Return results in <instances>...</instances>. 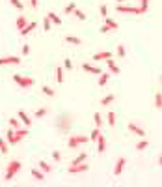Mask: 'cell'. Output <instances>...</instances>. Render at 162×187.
Returning <instances> with one entry per match:
<instances>
[{"mask_svg":"<svg viewBox=\"0 0 162 187\" xmlns=\"http://www.w3.org/2000/svg\"><path fill=\"white\" fill-rule=\"evenodd\" d=\"M63 67H65V69H73V62H71V60H65V62H63Z\"/></svg>","mask_w":162,"mask_h":187,"instance_id":"45","label":"cell"},{"mask_svg":"<svg viewBox=\"0 0 162 187\" xmlns=\"http://www.w3.org/2000/svg\"><path fill=\"white\" fill-rule=\"evenodd\" d=\"M108 32H110V28H108L106 24H103V26H101V34H108Z\"/></svg>","mask_w":162,"mask_h":187,"instance_id":"46","label":"cell"},{"mask_svg":"<svg viewBox=\"0 0 162 187\" xmlns=\"http://www.w3.org/2000/svg\"><path fill=\"white\" fill-rule=\"evenodd\" d=\"M30 52V47L28 45H22V54H28Z\"/></svg>","mask_w":162,"mask_h":187,"instance_id":"47","label":"cell"},{"mask_svg":"<svg viewBox=\"0 0 162 187\" xmlns=\"http://www.w3.org/2000/svg\"><path fill=\"white\" fill-rule=\"evenodd\" d=\"M138 7H140V11H142V15H144V13H147V9H149V0H142Z\"/></svg>","mask_w":162,"mask_h":187,"instance_id":"31","label":"cell"},{"mask_svg":"<svg viewBox=\"0 0 162 187\" xmlns=\"http://www.w3.org/2000/svg\"><path fill=\"white\" fill-rule=\"evenodd\" d=\"M9 150H7V142H6V139H0V154H7Z\"/></svg>","mask_w":162,"mask_h":187,"instance_id":"37","label":"cell"},{"mask_svg":"<svg viewBox=\"0 0 162 187\" xmlns=\"http://www.w3.org/2000/svg\"><path fill=\"white\" fill-rule=\"evenodd\" d=\"M118 11H119V13H131V15H142L140 7H134V6H123V4L118 6Z\"/></svg>","mask_w":162,"mask_h":187,"instance_id":"5","label":"cell"},{"mask_svg":"<svg viewBox=\"0 0 162 187\" xmlns=\"http://www.w3.org/2000/svg\"><path fill=\"white\" fill-rule=\"evenodd\" d=\"M147 146H149V142H147V140H144V139H142V140H140V142H138V144H136V150H138V152H142V150H146V148H147Z\"/></svg>","mask_w":162,"mask_h":187,"instance_id":"36","label":"cell"},{"mask_svg":"<svg viewBox=\"0 0 162 187\" xmlns=\"http://www.w3.org/2000/svg\"><path fill=\"white\" fill-rule=\"evenodd\" d=\"M21 58L19 56H2L0 58V66H19Z\"/></svg>","mask_w":162,"mask_h":187,"instance_id":"7","label":"cell"},{"mask_svg":"<svg viewBox=\"0 0 162 187\" xmlns=\"http://www.w3.org/2000/svg\"><path fill=\"white\" fill-rule=\"evenodd\" d=\"M30 6H32V7H34V9H35V7H37V6H39V2H37V0H30Z\"/></svg>","mask_w":162,"mask_h":187,"instance_id":"48","label":"cell"},{"mask_svg":"<svg viewBox=\"0 0 162 187\" xmlns=\"http://www.w3.org/2000/svg\"><path fill=\"white\" fill-rule=\"evenodd\" d=\"M15 24H17V28H19V32H21V30L28 24V19H26L24 15H19V17H17V21H15Z\"/></svg>","mask_w":162,"mask_h":187,"instance_id":"14","label":"cell"},{"mask_svg":"<svg viewBox=\"0 0 162 187\" xmlns=\"http://www.w3.org/2000/svg\"><path fill=\"white\" fill-rule=\"evenodd\" d=\"M43 30H45V32H49V30H50V21H49V17H47V15H45V19H43Z\"/></svg>","mask_w":162,"mask_h":187,"instance_id":"39","label":"cell"},{"mask_svg":"<svg viewBox=\"0 0 162 187\" xmlns=\"http://www.w3.org/2000/svg\"><path fill=\"white\" fill-rule=\"evenodd\" d=\"M13 131H15L13 127H11V129H7V133H6V140H7V142H11V139H13Z\"/></svg>","mask_w":162,"mask_h":187,"instance_id":"43","label":"cell"},{"mask_svg":"<svg viewBox=\"0 0 162 187\" xmlns=\"http://www.w3.org/2000/svg\"><path fill=\"white\" fill-rule=\"evenodd\" d=\"M65 43H71V45H82V41L75 36H65Z\"/></svg>","mask_w":162,"mask_h":187,"instance_id":"24","label":"cell"},{"mask_svg":"<svg viewBox=\"0 0 162 187\" xmlns=\"http://www.w3.org/2000/svg\"><path fill=\"white\" fill-rule=\"evenodd\" d=\"M73 15H75L78 21H86V17H88V15H86L82 9H75V11H73Z\"/></svg>","mask_w":162,"mask_h":187,"instance_id":"27","label":"cell"},{"mask_svg":"<svg viewBox=\"0 0 162 187\" xmlns=\"http://www.w3.org/2000/svg\"><path fill=\"white\" fill-rule=\"evenodd\" d=\"M127 129H129L131 133H134V135L142 137V139H144V135H146V129H144V127H140V125H138V124H134V122H129Z\"/></svg>","mask_w":162,"mask_h":187,"instance_id":"8","label":"cell"},{"mask_svg":"<svg viewBox=\"0 0 162 187\" xmlns=\"http://www.w3.org/2000/svg\"><path fill=\"white\" fill-rule=\"evenodd\" d=\"M41 90H43V94H45V96H49V97H54V94H56V92H54L50 86H43Z\"/></svg>","mask_w":162,"mask_h":187,"instance_id":"34","label":"cell"},{"mask_svg":"<svg viewBox=\"0 0 162 187\" xmlns=\"http://www.w3.org/2000/svg\"><path fill=\"white\" fill-rule=\"evenodd\" d=\"M99 11H101L103 17H108V7H106V4H103V6L99 7Z\"/></svg>","mask_w":162,"mask_h":187,"instance_id":"42","label":"cell"},{"mask_svg":"<svg viewBox=\"0 0 162 187\" xmlns=\"http://www.w3.org/2000/svg\"><path fill=\"white\" fill-rule=\"evenodd\" d=\"M13 81L19 88L26 90V88H32L34 86V79L32 77H24V75H13Z\"/></svg>","mask_w":162,"mask_h":187,"instance_id":"3","label":"cell"},{"mask_svg":"<svg viewBox=\"0 0 162 187\" xmlns=\"http://www.w3.org/2000/svg\"><path fill=\"white\" fill-rule=\"evenodd\" d=\"M114 101H116V96H114V94H108V96H104V97L101 99V105L106 107V105H110V103H114Z\"/></svg>","mask_w":162,"mask_h":187,"instance_id":"21","label":"cell"},{"mask_svg":"<svg viewBox=\"0 0 162 187\" xmlns=\"http://www.w3.org/2000/svg\"><path fill=\"white\" fill-rule=\"evenodd\" d=\"M90 139L86 137V135H71L69 137V140H67V146L71 148V150H76L80 144H86Z\"/></svg>","mask_w":162,"mask_h":187,"instance_id":"4","label":"cell"},{"mask_svg":"<svg viewBox=\"0 0 162 187\" xmlns=\"http://www.w3.org/2000/svg\"><path fill=\"white\" fill-rule=\"evenodd\" d=\"M47 112H49V109H45V107H43V109L35 111V114H34V116H35V120H39V118H45V116H47Z\"/></svg>","mask_w":162,"mask_h":187,"instance_id":"28","label":"cell"},{"mask_svg":"<svg viewBox=\"0 0 162 187\" xmlns=\"http://www.w3.org/2000/svg\"><path fill=\"white\" fill-rule=\"evenodd\" d=\"M54 124H56V127H58L60 131L67 133V129L73 125V116H71V114H67V112H63V114H60V116H58V120H56Z\"/></svg>","mask_w":162,"mask_h":187,"instance_id":"2","label":"cell"},{"mask_svg":"<svg viewBox=\"0 0 162 187\" xmlns=\"http://www.w3.org/2000/svg\"><path fill=\"white\" fill-rule=\"evenodd\" d=\"M88 169H90V165H84V163L80 165V163H76V165H71V167L67 169V172H69V174H80V172H86Z\"/></svg>","mask_w":162,"mask_h":187,"instance_id":"9","label":"cell"},{"mask_svg":"<svg viewBox=\"0 0 162 187\" xmlns=\"http://www.w3.org/2000/svg\"><path fill=\"white\" fill-rule=\"evenodd\" d=\"M116 2H118V4H123V2H127V0H116Z\"/></svg>","mask_w":162,"mask_h":187,"instance_id":"49","label":"cell"},{"mask_svg":"<svg viewBox=\"0 0 162 187\" xmlns=\"http://www.w3.org/2000/svg\"><path fill=\"white\" fill-rule=\"evenodd\" d=\"M106 122L110 124V127H114V125H116V112H112V111H110V112H108V116H106Z\"/></svg>","mask_w":162,"mask_h":187,"instance_id":"29","label":"cell"},{"mask_svg":"<svg viewBox=\"0 0 162 187\" xmlns=\"http://www.w3.org/2000/svg\"><path fill=\"white\" fill-rule=\"evenodd\" d=\"M56 81L60 84L63 82V67H56Z\"/></svg>","mask_w":162,"mask_h":187,"instance_id":"32","label":"cell"},{"mask_svg":"<svg viewBox=\"0 0 162 187\" xmlns=\"http://www.w3.org/2000/svg\"><path fill=\"white\" fill-rule=\"evenodd\" d=\"M155 107H157V111H160L162 109V94L160 92L155 94Z\"/></svg>","mask_w":162,"mask_h":187,"instance_id":"26","label":"cell"},{"mask_svg":"<svg viewBox=\"0 0 162 187\" xmlns=\"http://www.w3.org/2000/svg\"><path fill=\"white\" fill-rule=\"evenodd\" d=\"M93 122H95V127H101L104 120H103V116H101L99 112H95V114H93Z\"/></svg>","mask_w":162,"mask_h":187,"instance_id":"30","label":"cell"},{"mask_svg":"<svg viewBox=\"0 0 162 187\" xmlns=\"http://www.w3.org/2000/svg\"><path fill=\"white\" fill-rule=\"evenodd\" d=\"M47 17H49V21H52L54 24H58V26L62 24V19H60V15H56L54 11H50V13H47Z\"/></svg>","mask_w":162,"mask_h":187,"instance_id":"20","label":"cell"},{"mask_svg":"<svg viewBox=\"0 0 162 187\" xmlns=\"http://www.w3.org/2000/svg\"><path fill=\"white\" fill-rule=\"evenodd\" d=\"M118 56L125 58V45H118Z\"/></svg>","mask_w":162,"mask_h":187,"instance_id":"40","label":"cell"},{"mask_svg":"<svg viewBox=\"0 0 162 187\" xmlns=\"http://www.w3.org/2000/svg\"><path fill=\"white\" fill-rule=\"evenodd\" d=\"M21 170H22V163H21L19 159H11V161L7 163V169H6L4 180H6V182H11V180H13Z\"/></svg>","mask_w":162,"mask_h":187,"instance_id":"1","label":"cell"},{"mask_svg":"<svg viewBox=\"0 0 162 187\" xmlns=\"http://www.w3.org/2000/svg\"><path fill=\"white\" fill-rule=\"evenodd\" d=\"M37 167H39L43 172H50V170H52V165H49L47 161H39V165H37Z\"/></svg>","mask_w":162,"mask_h":187,"instance_id":"25","label":"cell"},{"mask_svg":"<svg viewBox=\"0 0 162 187\" xmlns=\"http://www.w3.org/2000/svg\"><path fill=\"white\" fill-rule=\"evenodd\" d=\"M99 135H101V131H99V127H95V129H93V131H91V133H90V137H88V139H90V140H93V142H95V140H97V139H99Z\"/></svg>","mask_w":162,"mask_h":187,"instance_id":"33","label":"cell"},{"mask_svg":"<svg viewBox=\"0 0 162 187\" xmlns=\"http://www.w3.org/2000/svg\"><path fill=\"white\" fill-rule=\"evenodd\" d=\"M95 142H97V152H99V154H104V152H106V140H104V137L99 135V139H97Z\"/></svg>","mask_w":162,"mask_h":187,"instance_id":"12","label":"cell"},{"mask_svg":"<svg viewBox=\"0 0 162 187\" xmlns=\"http://www.w3.org/2000/svg\"><path fill=\"white\" fill-rule=\"evenodd\" d=\"M108 79H110V73H106V71H101V75H99V81H97V84H99V86H104V84L108 82Z\"/></svg>","mask_w":162,"mask_h":187,"instance_id":"17","label":"cell"},{"mask_svg":"<svg viewBox=\"0 0 162 187\" xmlns=\"http://www.w3.org/2000/svg\"><path fill=\"white\" fill-rule=\"evenodd\" d=\"M9 125H11L13 129H19V127H21V120H19V118H9Z\"/></svg>","mask_w":162,"mask_h":187,"instance_id":"35","label":"cell"},{"mask_svg":"<svg viewBox=\"0 0 162 187\" xmlns=\"http://www.w3.org/2000/svg\"><path fill=\"white\" fill-rule=\"evenodd\" d=\"M75 9H76V6H75V2H71L69 6H65V9H63V13H65V15H69V13H73Z\"/></svg>","mask_w":162,"mask_h":187,"instance_id":"38","label":"cell"},{"mask_svg":"<svg viewBox=\"0 0 162 187\" xmlns=\"http://www.w3.org/2000/svg\"><path fill=\"white\" fill-rule=\"evenodd\" d=\"M125 165H127V159H125V157H119V159L116 161V167H114V176H121Z\"/></svg>","mask_w":162,"mask_h":187,"instance_id":"10","label":"cell"},{"mask_svg":"<svg viewBox=\"0 0 162 187\" xmlns=\"http://www.w3.org/2000/svg\"><path fill=\"white\" fill-rule=\"evenodd\" d=\"M26 135H30V133H28V129H21V127H19V129H15V131H13V139H11V142H9V144H17V142H19V140H22Z\"/></svg>","mask_w":162,"mask_h":187,"instance_id":"6","label":"cell"},{"mask_svg":"<svg viewBox=\"0 0 162 187\" xmlns=\"http://www.w3.org/2000/svg\"><path fill=\"white\" fill-rule=\"evenodd\" d=\"M35 26H37V22H28V24H26V26L21 30V36H28V34H30V32H32Z\"/></svg>","mask_w":162,"mask_h":187,"instance_id":"18","label":"cell"},{"mask_svg":"<svg viewBox=\"0 0 162 187\" xmlns=\"http://www.w3.org/2000/svg\"><path fill=\"white\" fill-rule=\"evenodd\" d=\"M86 157H88V154H86V152H82V154H78V155H76V157L71 161V165H76V163H84V161H86Z\"/></svg>","mask_w":162,"mask_h":187,"instance_id":"23","label":"cell"},{"mask_svg":"<svg viewBox=\"0 0 162 187\" xmlns=\"http://www.w3.org/2000/svg\"><path fill=\"white\" fill-rule=\"evenodd\" d=\"M32 176L37 180V182H45V172L41 169H32Z\"/></svg>","mask_w":162,"mask_h":187,"instance_id":"16","label":"cell"},{"mask_svg":"<svg viewBox=\"0 0 162 187\" xmlns=\"http://www.w3.org/2000/svg\"><path fill=\"white\" fill-rule=\"evenodd\" d=\"M82 69L84 71H88V73H93V75H101V69L99 67H95V66H91V64H82Z\"/></svg>","mask_w":162,"mask_h":187,"instance_id":"13","label":"cell"},{"mask_svg":"<svg viewBox=\"0 0 162 187\" xmlns=\"http://www.w3.org/2000/svg\"><path fill=\"white\" fill-rule=\"evenodd\" d=\"M106 64H108V67H110V71H112L114 75H119V67L116 66V62H114L112 58H106Z\"/></svg>","mask_w":162,"mask_h":187,"instance_id":"19","label":"cell"},{"mask_svg":"<svg viewBox=\"0 0 162 187\" xmlns=\"http://www.w3.org/2000/svg\"><path fill=\"white\" fill-rule=\"evenodd\" d=\"M106 58H112V52L101 51V52H95V54H93V60H106Z\"/></svg>","mask_w":162,"mask_h":187,"instance_id":"15","label":"cell"},{"mask_svg":"<svg viewBox=\"0 0 162 187\" xmlns=\"http://www.w3.org/2000/svg\"><path fill=\"white\" fill-rule=\"evenodd\" d=\"M104 24L110 28V30H118L119 28V24L116 22V21H112V19H108V17H104Z\"/></svg>","mask_w":162,"mask_h":187,"instance_id":"22","label":"cell"},{"mask_svg":"<svg viewBox=\"0 0 162 187\" xmlns=\"http://www.w3.org/2000/svg\"><path fill=\"white\" fill-rule=\"evenodd\" d=\"M17 118H19V120H21V122H22V124H24L26 127H30V125H32V120H30V116H28V114H26V112H24L22 109H21L19 112H17Z\"/></svg>","mask_w":162,"mask_h":187,"instance_id":"11","label":"cell"},{"mask_svg":"<svg viewBox=\"0 0 162 187\" xmlns=\"http://www.w3.org/2000/svg\"><path fill=\"white\" fill-rule=\"evenodd\" d=\"M52 159H54V161H60V159H62V154L54 150V152H52Z\"/></svg>","mask_w":162,"mask_h":187,"instance_id":"44","label":"cell"},{"mask_svg":"<svg viewBox=\"0 0 162 187\" xmlns=\"http://www.w3.org/2000/svg\"><path fill=\"white\" fill-rule=\"evenodd\" d=\"M9 2H11V6H13V7H17V9H21V11H22V2H21V0H9Z\"/></svg>","mask_w":162,"mask_h":187,"instance_id":"41","label":"cell"}]
</instances>
